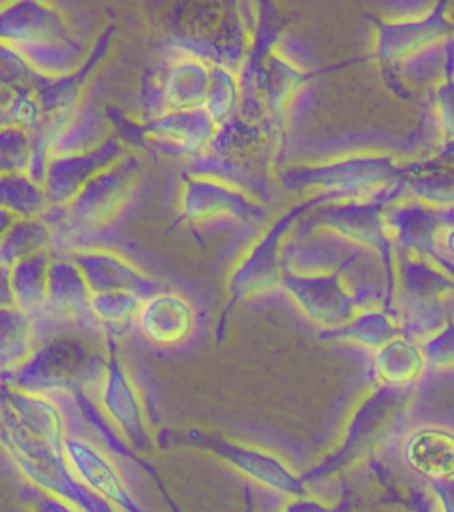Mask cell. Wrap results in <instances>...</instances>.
I'll return each instance as SVG.
<instances>
[{
    "label": "cell",
    "instance_id": "43",
    "mask_svg": "<svg viewBox=\"0 0 454 512\" xmlns=\"http://www.w3.org/2000/svg\"><path fill=\"white\" fill-rule=\"evenodd\" d=\"M12 97H14V91L0 85V127L10 125L8 124L7 111L8 107H10Z\"/></svg>",
    "mask_w": 454,
    "mask_h": 512
},
{
    "label": "cell",
    "instance_id": "47",
    "mask_svg": "<svg viewBox=\"0 0 454 512\" xmlns=\"http://www.w3.org/2000/svg\"><path fill=\"white\" fill-rule=\"evenodd\" d=\"M2 3H3V2H0V6H2Z\"/></svg>",
    "mask_w": 454,
    "mask_h": 512
},
{
    "label": "cell",
    "instance_id": "11",
    "mask_svg": "<svg viewBox=\"0 0 454 512\" xmlns=\"http://www.w3.org/2000/svg\"><path fill=\"white\" fill-rule=\"evenodd\" d=\"M212 63L168 40L156 69L166 111L204 107Z\"/></svg>",
    "mask_w": 454,
    "mask_h": 512
},
{
    "label": "cell",
    "instance_id": "30",
    "mask_svg": "<svg viewBox=\"0 0 454 512\" xmlns=\"http://www.w3.org/2000/svg\"><path fill=\"white\" fill-rule=\"evenodd\" d=\"M48 203L43 185L38 184L24 172L0 176V206L16 218H40Z\"/></svg>",
    "mask_w": 454,
    "mask_h": 512
},
{
    "label": "cell",
    "instance_id": "45",
    "mask_svg": "<svg viewBox=\"0 0 454 512\" xmlns=\"http://www.w3.org/2000/svg\"><path fill=\"white\" fill-rule=\"evenodd\" d=\"M443 246L447 253L454 256V222L451 223V226L444 233Z\"/></svg>",
    "mask_w": 454,
    "mask_h": 512
},
{
    "label": "cell",
    "instance_id": "35",
    "mask_svg": "<svg viewBox=\"0 0 454 512\" xmlns=\"http://www.w3.org/2000/svg\"><path fill=\"white\" fill-rule=\"evenodd\" d=\"M7 119L8 124L34 134L43 127L46 115L35 92L31 89H23V91L14 92L8 107Z\"/></svg>",
    "mask_w": 454,
    "mask_h": 512
},
{
    "label": "cell",
    "instance_id": "29",
    "mask_svg": "<svg viewBox=\"0 0 454 512\" xmlns=\"http://www.w3.org/2000/svg\"><path fill=\"white\" fill-rule=\"evenodd\" d=\"M241 80L237 69L212 64L204 108L220 127L230 123L241 108Z\"/></svg>",
    "mask_w": 454,
    "mask_h": 512
},
{
    "label": "cell",
    "instance_id": "3",
    "mask_svg": "<svg viewBox=\"0 0 454 512\" xmlns=\"http://www.w3.org/2000/svg\"><path fill=\"white\" fill-rule=\"evenodd\" d=\"M143 173V158L132 150L100 170L66 205L68 225L60 234L71 239L107 230L131 206Z\"/></svg>",
    "mask_w": 454,
    "mask_h": 512
},
{
    "label": "cell",
    "instance_id": "4",
    "mask_svg": "<svg viewBox=\"0 0 454 512\" xmlns=\"http://www.w3.org/2000/svg\"><path fill=\"white\" fill-rule=\"evenodd\" d=\"M311 207L310 203L303 202L287 210L239 255L227 279V288L234 299L254 300L282 292L285 279L283 239Z\"/></svg>",
    "mask_w": 454,
    "mask_h": 512
},
{
    "label": "cell",
    "instance_id": "42",
    "mask_svg": "<svg viewBox=\"0 0 454 512\" xmlns=\"http://www.w3.org/2000/svg\"><path fill=\"white\" fill-rule=\"evenodd\" d=\"M441 115L445 129L454 134V87H447L441 95Z\"/></svg>",
    "mask_w": 454,
    "mask_h": 512
},
{
    "label": "cell",
    "instance_id": "13",
    "mask_svg": "<svg viewBox=\"0 0 454 512\" xmlns=\"http://www.w3.org/2000/svg\"><path fill=\"white\" fill-rule=\"evenodd\" d=\"M128 150L121 138L111 134L87 152L52 157L43 182L48 203L68 205L95 174L119 160Z\"/></svg>",
    "mask_w": 454,
    "mask_h": 512
},
{
    "label": "cell",
    "instance_id": "39",
    "mask_svg": "<svg viewBox=\"0 0 454 512\" xmlns=\"http://www.w3.org/2000/svg\"><path fill=\"white\" fill-rule=\"evenodd\" d=\"M35 490L36 494L32 495L30 502L31 512H85L66 498L46 493V491L36 489V487Z\"/></svg>",
    "mask_w": 454,
    "mask_h": 512
},
{
    "label": "cell",
    "instance_id": "19",
    "mask_svg": "<svg viewBox=\"0 0 454 512\" xmlns=\"http://www.w3.org/2000/svg\"><path fill=\"white\" fill-rule=\"evenodd\" d=\"M112 32V27H108L101 34L79 71L72 73V75L58 77V79L39 76L34 92L40 104H42L44 115L55 116L60 115V113H68L74 111L77 105L81 103L84 81L91 75L97 63L107 52Z\"/></svg>",
    "mask_w": 454,
    "mask_h": 512
},
{
    "label": "cell",
    "instance_id": "9",
    "mask_svg": "<svg viewBox=\"0 0 454 512\" xmlns=\"http://www.w3.org/2000/svg\"><path fill=\"white\" fill-rule=\"evenodd\" d=\"M68 254L79 267L91 294L132 292L145 299L160 290L149 272L112 247L83 245Z\"/></svg>",
    "mask_w": 454,
    "mask_h": 512
},
{
    "label": "cell",
    "instance_id": "1",
    "mask_svg": "<svg viewBox=\"0 0 454 512\" xmlns=\"http://www.w3.org/2000/svg\"><path fill=\"white\" fill-rule=\"evenodd\" d=\"M395 174L387 158L350 154L293 166L283 172L281 181L291 192L303 194L311 206L381 205L392 192Z\"/></svg>",
    "mask_w": 454,
    "mask_h": 512
},
{
    "label": "cell",
    "instance_id": "44",
    "mask_svg": "<svg viewBox=\"0 0 454 512\" xmlns=\"http://www.w3.org/2000/svg\"><path fill=\"white\" fill-rule=\"evenodd\" d=\"M15 221V215L0 206V241H2L4 235L8 233V230L11 229V226L14 225Z\"/></svg>",
    "mask_w": 454,
    "mask_h": 512
},
{
    "label": "cell",
    "instance_id": "34",
    "mask_svg": "<svg viewBox=\"0 0 454 512\" xmlns=\"http://www.w3.org/2000/svg\"><path fill=\"white\" fill-rule=\"evenodd\" d=\"M32 148V134L15 125L0 127V176L26 172Z\"/></svg>",
    "mask_w": 454,
    "mask_h": 512
},
{
    "label": "cell",
    "instance_id": "31",
    "mask_svg": "<svg viewBox=\"0 0 454 512\" xmlns=\"http://www.w3.org/2000/svg\"><path fill=\"white\" fill-rule=\"evenodd\" d=\"M448 324L444 307L439 299H420L404 295L401 304V336L415 341L431 339Z\"/></svg>",
    "mask_w": 454,
    "mask_h": 512
},
{
    "label": "cell",
    "instance_id": "6",
    "mask_svg": "<svg viewBox=\"0 0 454 512\" xmlns=\"http://www.w3.org/2000/svg\"><path fill=\"white\" fill-rule=\"evenodd\" d=\"M63 454L76 481L100 501L121 512H143L115 459L85 430L67 433Z\"/></svg>",
    "mask_w": 454,
    "mask_h": 512
},
{
    "label": "cell",
    "instance_id": "17",
    "mask_svg": "<svg viewBox=\"0 0 454 512\" xmlns=\"http://www.w3.org/2000/svg\"><path fill=\"white\" fill-rule=\"evenodd\" d=\"M0 398L14 413L16 420L32 436L62 451L68 433L66 413L59 402L44 394L26 392L0 384Z\"/></svg>",
    "mask_w": 454,
    "mask_h": 512
},
{
    "label": "cell",
    "instance_id": "40",
    "mask_svg": "<svg viewBox=\"0 0 454 512\" xmlns=\"http://www.w3.org/2000/svg\"><path fill=\"white\" fill-rule=\"evenodd\" d=\"M441 512H454V477L431 481Z\"/></svg>",
    "mask_w": 454,
    "mask_h": 512
},
{
    "label": "cell",
    "instance_id": "18",
    "mask_svg": "<svg viewBox=\"0 0 454 512\" xmlns=\"http://www.w3.org/2000/svg\"><path fill=\"white\" fill-rule=\"evenodd\" d=\"M404 459L415 473L429 479L454 477V432L441 426H420L404 442Z\"/></svg>",
    "mask_w": 454,
    "mask_h": 512
},
{
    "label": "cell",
    "instance_id": "12",
    "mask_svg": "<svg viewBox=\"0 0 454 512\" xmlns=\"http://www.w3.org/2000/svg\"><path fill=\"white\" fill-rule=\"evenodd\" d=\"M144 137L160 152L193 161L213 144L220 125L204 107L189 111H165L143 124Z\"/></svg>",
    "mask_w": 454,
    "mask_h": 512
},
{
    "label": "cell",
    "instance_id": "21",
    "mask_svg": "<svg viewBox=\"0 0 454 512\" xmlns=\"http://www.w3.org/2000/svg\"><path fill=\"white\" fill-rule=\"evenodd\" d=\"M18 48L38 75L50 79L79 71L89 54L75 35L35 40Z\"/></svg>",
    "mask_w": 454,
    "mask_h": 512
},
{
    "label": "cell",
    "instance_id": "38",
    "mask_svg": "<svg viewBox=\"0 0 454 512\" xmlns=\"http://www.w3.org/2000/svg\"><path fill=\"white\" fill-rule=\"evenodd\" d=\"M275 512H336V509L334 502L311 489L301 495L281 498Z\"/></svg>",
    "mask_w": 454,
    "mask_h": 512
},
{
    "label": "cell",
    "instance_id": "23",
    "mask_svg": "<svg viewBox=\"0 0 454 512\" xmlns=\"http://www.w3.org/2000/svg\"><path fill=\"white\" fill-rule=\"evenodd\" d=\"M38 336L34 319L16 306L0 310V379L34 353Z\"/></svg>",
    "mask_w": 454,
    "mask_h": 512
},
{
    "label": "cell",
    "instance_id": "27",
    "mask_svg": "<svg viewBox=\"0 0 454 512\" xmlns=\"http://www.w3.org/2000/svg\"><path fill=\"white\" fill-rule=\"evenodd\" d=\"M330 339L350 341L370 351H379L381 347L400 335L399 325L385 311H358L348 323L334 331L324 332Z\"/></svg>",
    "mask_w": 454,
    "mask_h": 512
},
{
    "label": "cell",
    "instance_id": "8",
    "mask_svg": "<svg viewBox=\"0 0 454 512\" xmlns=\"http://www.w3.org/2000/svg\"><path fill=\"white\" fill-rule=\"evenodd\" d=\"M282 292L289 296L304 318L324 332L342 327L356 314L354 295L344 268L330 274L285 275Z\"/></svg>",
    "mask_w": 454,
    "mask_h": 512
},
{
    "label": "cell",
    "instance_id": "22",
    "mask_svg": "<svg viewBox=\"0 0 454 512\" xmlns=\"http://www.w3.org/2000/svg\"><path fill=\"white\" fill-rule=\"evenodd\" d=\"M427 360L415 341L397 336L375 352L374 373L381 384L405 388L423 377Z\"/></svg>",
    "mask_w": 454,
    "mask_h": 512
},
{
    "label": "cell",
    "instance_id": "2",
    "mask_svg": "<svg viewBox=\"0 0 454 512\" xmlns=\"http://www.w3.org/2000/svg\"><path fill=\"white\" fill-rule=\"evenodd\" d=\"M178 210L194 229L249 226L266 217L262 197L249 186L229 177L188 170L181 178Z\"/></svg>",
    "mask_w": 454,
    "mask_h": 512
},
{
    "label": "cell",
    "instance_id": "10",
    "mask_svg": "<svg viewBox=\"0 0 454 512\" xmlns=\"http://www.w3.org/2000/svg\"><path fill=\"white\" fill-rule=\"evenodd\" d=\"M198 327L196 306L188 296L173 290H158L141 303L135 331L153 347L180 348L193 339Z\"/></svg>",
    "mask_w": 454,
    "mask_h": 512
},
{
    "label": "cell",
    "instance_id": "37",
    "mask_svg": "<svg viewBox=\"0 0 454 512\" xmlns=\"http://www.w3.org/2000/svg\"><path fill=\"white\" fill-rule=\"evenodd\" d=\"M423 352L429 367L454 364V323L448 321L439 333L425 341Z\"/></svg>",
    "mask_w": 454,
    "mask_h": 512
},
{
    "label": "cell",
    "instance_id": "32",
    "mask_svg": "<svg viewBox=\"0 0 454 512\" xmlns=\"http://www.w3.org/2000/svg\"><path fill=\"white\" fill-rule=\"evenodd\" d=\"M385 233L392 227L401 241L416 249L428 250L435 243L437 221L424 210L409 209L395 213L391 218L384 217Z\"/></svg>",
    "mask_w": 454,
    "mask_h": 512
},
{
    "label": "cell",
    "instance_id": "24",
    "mask_svg": "<svg viewBox=\"0 0 454 512\" xmlns=\"http://www.w3.org/2000/svg\"><path fill=\"white\" fill-rule=\"evenodd\" d=\"M50 250L26 256L12 264L11 286L15 306L31 318L40 314L46 306L47 274Z\"/></svg>",
    "mask_w": 454,
    "mask_h": 512
},
{
    "label": "cell",
    "instance_id": "15",
    "mask_svg": "<svg viewBox=\"0 0 454 512\" xmlns=\"http://www.w3.org/2000/svg\"><path fill=\"white\" fill-rule=\"evenodd\" d=\"M308 221L316 229L323 231L346 245H358L383 249L387 243L384 215L380 205L312 206V213L307 214Z\"/></svg>",
    "mask_w": 454,
    "mask_h": 512
},
{
    "label": "cell",
    "instance_id": "28",
    "mask_svg": "<svg viewBox=\"0 0 454 512\" xmlns=\"http://www.w3.org/2000/svg\"><path fill=\"white\" fill-rule=\"evenodd\" d=\"M55 234L42 218H16L0 241V264L11 267L18 260L51 250Z\"/></svg>",
    "mask_w": 454,
    "mask_h": 512
},
{
    "label": "cell",
    "instance_id": "26",
    "mask_svg": "<svg viewBox=\"0 0 454 512\" xmlns=\"http://www.w3.org/2000/svg\"><path fill=\"white\" fill-rule=\"evenodd\" d=\"M443 20L429 16L420 22L392 23L381 28L379 38V55L387 62H393L411 55L424 46H429L444 34Z\"/></svg>",
    "mask_w": 454,
    "mask_h": 512
},
{
    "label": "cell",
    "instance_id": "7",
    "mask_svg": "<svg viewBox=\"0 0 454 512\" xmlns=\"http://www.w3.org/2000/svg\"><path fill=\"white\" fill-rule=\"evenodd\" d=\"M204 444L235 473L278 498L294 497L311 490L297 469L273 450L220 438H206Z\"/></svg>",
    "mask_w": 454,
    "mask_h": 512
},
{
    "label": "cell",
    "instance_id": "16",
    "mask_svg": "<svg viewBox=\"0 0 454 512\" xmlns=\"http://www.w3.org/2000/svg\"><path fill=\"white\" fill-rule=\"evenodd\" d=\"M72 35L66 16L54 4L15 0L0 6V42L22 46L35 40Z\"/></svg>",
    "mask_w": 454,
    "mask_h": 512
},
{
    "label": "cell",
    "instance_id": "46",
    "mask_svg": "<svg viewBox=\"0 0 454 512\" xmlns=\"http://www.w3.org/2000/svg\"><path fill=\"white\" fill-rule=\"evenodd\" d=\"M107 512H121V511L113 509V507L109 506Z\"/></svg>",
    "mask_w": 454,
    "mask_h": 512
},
{
    "label": "cell",
    "instance_id": "5",
    "mask_svg": "<svg viewBox=\"0 0 454 512\" xmlns=\"http://www.w3.org/2000/svg\"><path fill=\"white\" fill-rule=\"evenodd\" d=\"M101 416L112 432L129 445L144 448L151 442V422L139 384L116 353H109L107 369L95 396Z\"/></svg>",
    "mask_w": 454,
    "mask_h": 512
},
{
    "label": "cell",
    "instance_id": "14",
    "mask_svg": "<svg viewBox=\"0 0 454 512\" xmlns=\"http://www.w3.org/2000/svg\"><path fill=\"white\" fill-rule=\"evenodd\" d=\"M51 253L43 314L63 327L97 329L89 314L91 291L70 254ZM39 315V314H38Z\"/></svg>",
    "mask_w": 454,
    "mask_h": 512
},
{
    "label": "cell",
    "instance_id": "25",
    "mask_svg": "<svg viewBox=\"0 0 454 512\" xmlns=\"http://www.w3.org/2000/svg\"><path fill=\"white\" fill-rule=\"evenodd\" d=\"M141 296L132 292H101L89 300L91 314L97 331L108 339H121L135 329L137 312L143 303Z\"/></svg>",
    "mask_w": 454,
    "mask_h": 512
},
{
    "label": "cell",
    "instance_id": "41",
    "mask_svg": "<svg viewBox=\"0 0 454 512\" xmlns=\"http://www.w3.org/2000/svg\"><path fill=\"white\" fill-rule=\"evenodd\" d=\"M15 306L14 292L11 286L10 267L0 264V310Z\"/></svg>",
    "mask_w": 454,
    "mask_h": 512
},
{
    "label": "cell",
    "instance_id": "33",
    "mask_svg": "<svg viewBox=\"0 0 454 512\" xmlns=\"http://www.w3.org/2000/svg\"><path fill=\"white\" fill-rule=\"evenodd\" d=\"M22 52L10 43L0 42V85L18 92L23 89L34 91L39 80Z\"/></svg>",
    "mask_w": 454,
    "mask_h": 512
},
{
    "label": "cell",
    "instance_id": "36",
    "mask_svg": "<svg viewBox=\"0 0 454 512\" xmlns=\"http://www.w3.org/2000/svg\"><path fill=\"white\" fill-rule=\"evenodd\" d=\"M404 288V295L412 298L437 299L447 288V280L424 264L411 263L404 272Z\"/></svg>",
    "mask_w": 454,
    "mask_h": 512
},
{
    "label": "cell",
    "instance_id": "20",
    "mask_svg": "<svg viewBox=\"0 0 454 512\" xmlns=\"http://www.w3.org/2000/svg\"><path fill=\"white\" fill-rule=\"evenodd\" d=\"M109 129L111 127L103 111L83 99L52 136V157L87 152L111 136Z\"/></svg>",
    "mask_w": 454,
    "mask_h": 512
}]
</instances>
